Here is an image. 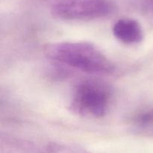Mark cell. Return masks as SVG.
<instances>
[{"label": "cell", "mask_w": 153, "mask_h": 153, "mask_svg": "<svg viewBox=\"0 0 153 153\" xmlns=\"http://www.w3.org/2000/svg\"><path fill=\"white\" fill-rule=\"evenodd\" d=\"M111 98V92L108 85L96 80H85L74 88L70 108L81 116L102 118L108 110Z\"/></svg>", "instance_id": "cell-2"}, {"label": "cell", "mask_w": 153, "mask_h": 153, "mask_svg": "<svg viewBox=\"0 0 153 153\" xmlns=\"http://www.w3.org/2000/svg\"><path fill=\"white\" fill-rule=\"evenodd\" d=\"M46 57L58 64L88 74H110L114 64L96 45L88 41H61L45 48Z\"/></svg>", "instance_id": "cell-1"}, {"label": "cell", "mask_w": 153, "mask_h": 153, "mask_svg": "<svg viewBox=\"0 0 153 153\" xmlns=\"http://www.w3.org/2000/svg\"><path fill=\"white\" fill-rule=\"evenodd\" d=\"M112 33L119 41L125 44H136L141 42L144 33L141 25L131 18L117 20L112 26Z\"/></svg>", "instance_id": "cell-4"}, {"label": "cell", "mask_w": 153, "mask_h": 153, "mask_svg": "<svg viewBox=\"0 0 153 153\" xmlns=\"http://www.w3.org/2000/svg\"><path fill=\"white\" fill-rule=\"evenodd\" d=\"M131 123L134 128L140 130H153V106L139 111L133 116Z\"/></svg>", "instance_id": "cell-5"}, {"label": "cell", "mask_w": 153, "mask_h": 153, "mask_svg": "<svg viewBox=\"0 0 153 153\" xmlns=\"http://www.w3.org/2000/svg\"><path fill=\"white\" fill-rule=\"evenodd\" d=\"M144 8L146 11L153 16V0H145Z\"/></svg>", "instance_id": "cell-6"}, {"label": "cell", "mask_w": 153, "mask_h": 153, "mask_svg": "<svg viewBox=\"0 0 153 153\" xmlns=\"http://www.w3.org/2000/svg\"><path fill=\"white\" fill-rule=\"evenodd\" d=\"M114 9L112 0H61L52 6L51 13L62 20H92L109 16Z\"/></svg>", "instance_id": "cell-3"}]
</instances>
